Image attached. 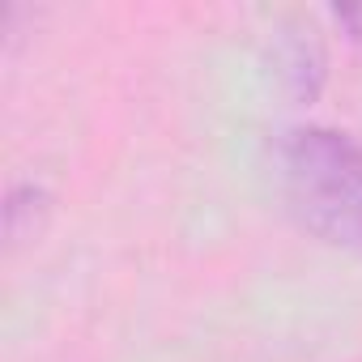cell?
<instances>
[{"label":"cell","mask_w":362,"mask_h":362,"mask_svg":"<svg viewBox=\"0 0 362 362\" xmlns=\"http://www.w3.org/2000/svg\"><path fill=\"white\" fill-rule=\"evenodd\" d=\"M277 192L303 235L362 252V141L324 124L286 128L273 145Z\"/></svg>","instance_id":"cell-1"},{"label":"cell","mask_w":362,"mask_h":362,"mask_svg":"<svg viewBox=\"0 0 362 362\" xmlns=\"http://www.w3.org/2000/svg\"><path fill=\"white\" fill-rule=\"evenodd\" d=\"M324 73L328 60L311 26H286L273 39V77L290 103H315L324 90Z\"/></svg>","instance_id":"cell-2"},{"label":"cell","mask_w":362,"mask_h":362,"mask_svg":"<svg viewBox=\"0 0 362 362\" xmlns=\"http://www.w3.org/2000/svg\"><path fill=\"white\" fill-rule=\"evenodd\" d=\"M47 201L52 197L35 184H22L5 197V239H9V247H18L22 239H35V230L47 218Z\"/></svg>","instance_id":"cell-3"}]
</instances>
